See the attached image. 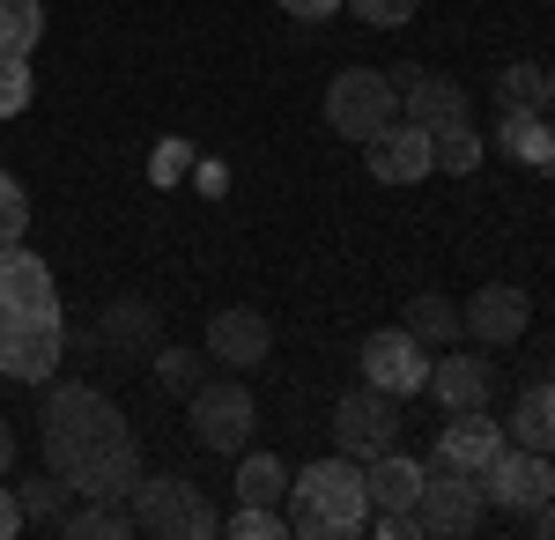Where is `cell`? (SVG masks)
Returning a JSON list of instances; mask_svg holds the SVG:
<instances>
[{
  "label": "cell",
  "instance_id": "cell-1",
  "mask_svg": "<svg viewBox=\"0 0 555 540\" xmlns=\"http://www.w3.org/2000/svg\"><path fill=\"white\" fill-rule=\"evenodd\" d=\"M44 466L89 503L96 497L127 503L141 481V445L96 385H52L44 393Z\"/></svg>",
  "mask_w": 555,
  "mask_h": 540
},
{
  "label": "cell",
  "instance_id": "cell-2",
  "mask_svg": "<svg viewBox=\"0 0 555 540\" xmlns=\"http://www.w3.org/2000/svg\"><path fill=\"white\" fill-rule=\"evenodd\" d=\"M289 526L304 540H348L371 526V481H363V459H311L297 466V481H289Z\"/></svg>",
  "mask_w": 555,
  "mask_h": 540
},
{
  "label": "cell",
  "instance_id": "cell-3",
  "mask_svg": "<svg viewBox=\"0 0 555 540\" xmlns=\"http://www.w3.org/2000/svg\"><path fill=\"white\" fill-rule=\"evenodd\" d=\"M133 526L156 540H208L222 533V511L201 497V481H185V474H141L133 481Z\"/></svg>",
  "mask_w": 555,
  "mask_h": 540
},
{
  "label": "cell",
  "instance_id": "cell-4",
  "mask_svg": "<svg viewBox=\"0 0 555 540\" xmlns=\"http://www.w3.org/2000/svg\"><path fill=\"white\" fill-rule=\"evenodd\" d=\"M400 119V82L378 75V67H341L334 82H326V126L341 133V141H371L378 126Z\"/></svg>",
  "mask_w": 555,
  "mask_h": 540
},
{
  "label": "cell",
  "instance_id": "cell-5",
  "mask_svg": "<svg viewBox=\"0 0 555 540\" xmlns=\"http://www.w3.org/2000/svg\"><path fill=\"white\" fill-rule=\"evenodd\" d=\"M481 497L496 503V511H518V518H533V511L555 497V459H548V452H533V445H512V437H504V452L481 466Z\"/></svg>",
  "mask_w": 555,
  "mask_h": 540
},
{
  "label": "cell",
  "instance_id": "cell-6",
  "mask_svg": "<svg viewBox=\"0 0 555 540\" xmlns=\"http://www.w3.org/2000/svg\"><path fill=\"white\" fill-rule=\"evenodd\" d=\"M60 348H67L60 304L52 311H23V319H0V371L23 377V385H44V377L60 371Z\"/></svg>",
  "mask_w": 555,
  "mask_h": 540
},
{
  "label": "cell",
  "instance_id": "cell-7",
  "mask_svg": "<svg viewBox=\"0 0 555 540\" xmlns=\"http://www.w3.org/2000/svg\"><path fill=\"white\" fill-rule=\"evenodd\" d=\"M334 445H341L348 459H378L400 445V400L392 393H378L371 377L356 385V393H341V408H334Z\"/></svg>",
  "mask_w": 555,
  "mask_h": 540
},
{
  "label": "cell",
  "instance_id": "cell-8",
  "mask_svg": "<svg viewBox=\"0 0 555 540\" xmlns=\"http://www.w3.org/2000/svg\"><path fill=\"white\" fill-rule=\"evenodd\" d=\"M259 429V400L230 377V385H193V437L208 445V452H230L237 459V445H253Z\"/></svg>",
  "mask_w": 555,
  "mask_h": 540
},
{
  "label": "cell",
  "instance_id": "cell-9",
  "mask_svg": "<svg viewBox=\"0 0 555 540\" xmlns=\"http://www.w3.org/2000/svg\"><path fill=\"white\" fill-rule=\"evenodd\" d=\"M481 511H489V497H481V481H474V474H460V466H429L423 503H415V526H423V533L460 540V533L481 526Z\"/></svg>",
  "mask_w": 555,
  "mask_h": 540
},
{
  "label": "cell",
  "instance_id": "cell-10",
  "mask_svg": "<svg viewBox=\"0 0 555 540\" xmlns=\"http://www.w3.org/2000/svg\"><path fill=\"white\" fill-rule=\"evenodd\" d=\"M363 377H371L378 393H392V400H408V393L429 385V348L408 326H385V333L363 340Z\"/></svg>",
  "mask_w": 555,
  "mask_h": 540
},
{
  "label": "cell",
  "instance_id": "cell-11",
  "mask_svg": "<svg viewBox=\"0 0 555 540\" xmlns=\"http://www.w3.org/2000/svg\"><path fill=\"white\" fill-rule=\"evenodd\" d=\"M363 164H371L378 185H415V178H429V126H415V119L378 126L363 141Z\"/></svg>",
  "mask_w": 555,
  "mask_h": 540
},
{
  "label": "cell",
  "instance_id": "cell-12",
  "mask_svg": "<svg viewBox=\"0 0 555 540\" xmlns=\"http://www.w3.org/2000/svg\"><path fill=\"white\" fill-rule=\"evenodd\" d=\"M460 319H467L474 340L504 348V340H518V333L533 326V296L518 290V282H481V290H474V304H460Z\"/></svg>",
  "mask_w": 555,
  "mask_h": 540
},
{
  "label": "cell",
  "instance_id": "cell-13",
  "mask_svg": "<svg viewBox=\"0 0 555 540\" xmlns=\"http://www.w3.org/2000/svg\"><path fill=\"white\" fill-rule=\"evenodd\" d=\"M392 82H400V112L415 126H429V133L467 119V89L452 82V75H437V67H400Z\"/></svg>",
  "mask_w": 555,
  "mask_h": 540
},
{
  "label": "cell",
  "instance_id": "cell-14",
  "mask_svg": "<svg viewBox=\"0 0 555 540\" xmlns=\"http://www.w3.org/2000/svg\"><path fill=\"white\" fill-rule=\"evenodd\" d=\"M52 267L30 245H0V319H23V311H52Z\"/></svg>",
  "mask_w": 555,
  "mask_h": 540
},
{
  "label": "cell",
  "instance_id": "cell-15",
  "mask_svg": "<svg viewBox=\"0 0 555 540\" xmlns=\"http://www.w3.org/2000/svg\"><path fill=\"white\" fill-rule=\"evenodd\" d=\"M267 348H274V326L259 319V311H215L208 319V356L215 363H230V371H253V363H267Z\"/></svg>",
  "mask_w": 555,
  "mask_h": 540
},
{
  "label": "cell",
  "instance_id": "cell-16",
  "mask_svg": "<svg viewBox=\"0 0 555 540\" xmlns=\"http://www.w3.org/2000/svg\"><path fill=\"white\" fill-rule=\"evenodd\" d=\"M496 452H504V429L481 408H460V415L444 422V437H437V466H460V474H481Z\"/></svg>",
  "mask_w": 555,
  "mask_h": 540
},
{
  "label": "cell",
  "instance_id": "cell-17",
  "mask_svg": "<svg viewBox=\"0 0 555 540\" xmlns=\"http://www.w3.org/2000/svg\"><path fill=\"white\" fill-rule=\"evenodd\" d=\"M363 481H371V503H378V511H415L429 466L408 459V452H378V459H363Z\"/></svg>",
  "mask_w": 555,
  "mask_h": 540
},
{
  "label": "cell",
  "instance_id": "cell-18",
  "mask_svg": "<svg viewBox=\"0 0 555 540\" xmlns=\"http://www.w3.org/2000/svg\"><path fill=\"white\" fill-rule=\"evenodd\" d=\"M489 385H496V371H489L481 356H437L423 393H437V400L460 415V408H489Z\"/></svg>",
  "mask_w": 555,
  "mask_h": 540
},
{
  "label": "cell",
  "instance_id": "cell-19",
  "mask_svg": "<svg viewBox=\"0 0 555 540\" xmlns=\"http://www.w3.org/2000/svg\"><path fill=\"white\" fill-rule=\"evenodd\" d=\"M104 348H112V356H156V311H149L141 296H119V304L104 311Z\"/></svg>",
  "mask_w": 555,
  "mask_h": 540
},
{
  "label": "cell",
  "instance_id": "cell-20",
  "mask_svg": "<svg viewBox=\"0 0 555 540\" xmlns=\"http://www.w3.org/2000/svg\"><path fill=\"white\" fill-rule=\"evenodd\" d=\"M512 445H533V452H555V377L548 385H526L512 408Z\"/></svg>",
  "mask_w": 555,
  "mask_h": 540
},
{
  "label": "cell",
  "instance_id": "cell-21",
  "mask_svg": "<svg viewBox=\"0 0 555 540\" xmlns=\"http://www.w3.org/2000/svg\"><path fill=\"white\" fill-rule=\"evenodd\" d=\"M408 333H415L423 348H452V340L467 333V319H460V304H452V296L423 290L415 304H408Z\"/></svg>",
  "mask_w": 555,
  "mask_h": 540
},
{
  "label": "cell",
  "instance_id": "cell-22",
  "mask_svg": "<svg viewBox=\"0 0 555 540\" xmlns=\"http://www.w3.org/2000/svg\"><path fill=\"white\" fill-rule=\"evenodd\" d=\"M237 503H289V466L274 452H245L237 459Z\"/></svg>",
  "mask_w": 555,
  "mask_h": 540
},
{
  "label": "cell",
  "instance_id": "cell-23",
  "mask_svg": "<svg viewBox=\"0 0 555 540\" xmlns=\"http://www.w3.org/2000/svg\"><path fill=\"white\" fill-rule=\"evenodd\" d=\"M44 38L38 0H0V60H30V44Z\"/></svg>",
  "mask_w": 555,
  "mask_h": 540
},
{
  "label": "cell",
  "instance_id": "cell-24",
  "mask_svg": "<svg viewBox=\"0 0 555 540\" xmlns=\"http://www.w3.org/2000/svg\"><path fill=\"white\" fill-rule=\"evenodd\" d=\"M474 164H481V133H474L467 119H460V126H437V133H429V170H452V178H467Z\"/></svg>",
  "mask_w": 555,
  "mask_h": 540
},
{
  "label": "cell",
  "instance_id": "cell-25",
  "mask_svg": "<svg viewBox=\"0 0 555 540\" xmlns=\"http://www.w3.org/2000/svg\"><path fill=\"white\" fill-rule=\"evenodd\" d=\"M60 533H67V540H127L133 533V511H112V497H96V511H67Z\"/></svg>",
  "mask_w": 555,
  "mask_h": 540
},
{
  "label": "cell",
  "instance_id": "cell-26",
  "mask_svg": "<svg viewBox=\"0 0 555 540\" xmlns=\"http://www.w3.org/2000/svg\"><path fill=\"white\" fill-rule=\"evenodd\" d=\"M15 497H23V526H60V503L75 497V489H67V481H60V474L44 466L38 481H23Z\"/></svg>",
  "mask_w": 555,
  "mask_h": 540
},
{
  "label": "cell",
  "instance_id": "cell-27",
  "mask_svg": "<svg viewBox=\"0 0 555 540\" xmlns=\"http://www.w3.org/2000/svg\"><path fill=\"white\" fill-rule=\"evenodd\" d=\"M548 141H555V126H541V112H504V149H512L518 164H533V170H541Z\"/></svg>",
  "mask_w": 555,
  "mask_h": 540
},
{
  "label": "cell",
  "instance_id": "cell-28",
  "mask_svg": "<svg viewBox=\"0 0 555 540\" xmlns=\"http://www.w3.org/2000/svg\"><path fill=\"white\" fill-rule=\"evenodd\" d=\"M496 104H504V112H541V67H533V60H512V67L496 75Z\"/></svg>",
  "mask_w": 555,
  "mask_h": 540
},
{
  "label": "cell",
  "instance_id": "cell-29",
  "mask_svg": "<svg viewBox=\"0 0 555 540\" xmlns=\"http://www.w3.org/2000/svg\"><path fill=\"white\" fill-rule=\"evenodd\" d=\"M23 230H30V193H23V178L0 170V245H23Z\"/></svg>",
  "mask_w": 555,
  "mask_h": 540
},
{
  "label": "cell",
  "instance_id": "cell-30",
  "mask_svg": "<svg viewBox=\"0 0 555 540\" xmlns=\"http://www.w3.org/2000/svg\"><path fill=\"white\" fill-rule=\"evenodd\" d=\"M230 533H237V540H282V533H289V518H282L274 503H237Z\"/></svg>",
  "mask_w": 555,
  "mask_h": 540
},
{
  "label": "cell",
  "instance_id": "cell-31",
  "mask_svg": "<svg viewBox=\"0 0 555 540\" xmlns=\"http://www.w3.org/2000/svg\"><path fill=\"white\" fill-rule=\"evenodd\" d=\"M30 60H0V119H15V112H30Z\"/></svg>",
  "mask_w": 555,
  "mask_h": 540
},
{
  "label": "cell",
  "instance_id": "cell-32",
  "mask_svg": "<svg viewBox=\"0 0 555 540\" xmlns=\"http://www.w3.org/2000/svg\"><path fill=\"white\" fill-rule=\"evenodd\" d=\"M156 377H164L171 393H193V385H201V356H193V348H156Z\"/></svg>",
  "mask_w": 555,
  "mask_h": 540
},
{
  "label": "cell",
  "instance_id": "cell-33",
  "mask_svg": "<svg viewBox=\"0 0 555 540\" xmlns=\"http://www.w3.org/2000/svg\"><path fill=\"white\" fill-rule=\"evenodd\" d=\"M341 8H356L371 30H400V23H415V0H341Z\"/></svg>",
  "mask_w": 555,
  "mask_h": 540
},
{
  "label": "cell",
  "instance_id": "cell-34",
  "mask_svg": "<svg viewBox=\"0 0 555 540\" xmlns=\"http://www.w3.org/2000/svg\"><path fill=\"white\" fill-rule=\"evenodd\" d=\"M282 15H297V23H326V15H341V0H282Z\"/></svg>",
  "mask_w": 555,
  "mask_h": 540
},
{
  "label": "cell",
  "instance_id": "cell-35",
  "mask_svg": "<svg viewBox=\"0 0 555 540\" xmlns=\"http://www.w3.org/2000/svg\"><path fill=\"white\" fill-rule=\"evenodd\" d=\"M15 533H23V497L0 489V540H15Z\"/></svg>",
  "mask_w": 555,
  "mask_h": 540
},
{
  "label": "cell",
  "instance_id": "cell-36",
  "mask_svg": "<svg viewBox=\"0 0 555 540\" xmlns=\"http://www.w3.org/2000/svg\"><path fill=\"white\" fill-rule=\"evenodd\" d=\"M8 466H15V429L0 422V474H8Z\"/></svg>",
  "mask_w": 555,
  "mask_h": 540
},
{
  "label": "cell",
  "instance_id": "cell-37",
  "mask_svg": "<svg viewBox=\"0 0 555 540\" xmlns=\"http://www.w3.org/2000/svg\"><path fill=\"white\" fill-rule=\"evenodd\" d=\"M533 526H541V533H548V540H555V497H548V503H541V511H533Z\"/></svg>",
  "mask_w": 555,
  "mask_h": 540
},
{
  "label": "cell",
  "instance_id": "cell-38",
  "mask_svg": "<svg viewBox=\"0 0 555 540\" xmlns=\"http://www.w3.org/2000/svg\"><path fill=\"white\" fill-rule=\"evenodd\" d=\"M541 112H555V67H541Z\"/></svg>",
  "mask_w": 555,
  "mask_h": 540
},
{
  "label": "cell",
  "instance_id": "cell-39",
  "mask_svg": "<svg viewBox=\"0 0 555 540\" xmlns=\"http://www.w3.org/2000/svg\"><path fill=\"white\" fill-rule=\"evenodd\" d=\"M541 170H548V178H555V141H548V156H541Z\"/></svg>",
  "mask_w": 555,
  "mask_h": 540
}]
</instances>
